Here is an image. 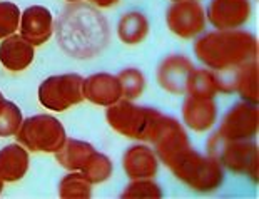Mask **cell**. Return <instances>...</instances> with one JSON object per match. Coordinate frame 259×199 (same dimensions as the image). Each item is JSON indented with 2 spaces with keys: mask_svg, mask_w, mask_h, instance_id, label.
Returning a JSON list of instances; mask_svg holds the SVG:
<instances>
[{
  "mask_svg": "<svg viewBox=\"0 0 259 199\" xmlns=\"http://www.w3.org/2000/svg\"><path fill=\"white\" fill-rule=\"evenodd\" d=\"M149 32V22L142 14L131 12L125 14L119 22V37L125 44H139Z\"/></svg>",
  "mask_w": 259,
  "mask_h": 199,
  "instance_id": "d6986e66",
  "label": "cell"
},
{
  "mask_svg": "<svg viewBox=\"0 0 259 199\" xmlns=\"http://www.w3.org/2000/svg\"><path fill=\"white\" fill-rule=\"evenodd\" d=\"M17 139L29 151L57 152L65 142V129L52 115H34L20 124Z\"/></svg>",
  "mask_w": 259,
  "mask_h": 199,
  "instance_id": "5b68a950",
  "label": "cell"
},
{
  "mask_svg": "<svg viewBox=\"0 0 259 199\" xmlns=\"http://www.w3.org/2000/svg\"><path fill=\"white\" fill-rule=\"evenodd\" d=\"M223 163L234 173H249L252 178L257 171V147L252 144L228 141L221 151Z\"/></svg>",
  "mask_w": 259,
  "mask_h": 199,
  "instance_id": "4fadbf2b",
  "label": "cell"
},
{
  "mask_svg": "<svg viewBox=\"0 0 259 199\" xmlns=\"http://www.w3.org/2000/svg\"><path fill=\"white\" fill-rule=\"evenodd\" d=\"M29 169V154L20 144H9L0 151V178L14 182L25 176Z\"/></svg>",
  "mask_w": 259,
  "mask_h": 199,
  "instance_id": "e0dca14e",
  "label": "cell"
},
{
  "mask_svg": "<svg viewBox=\"0 0 259 199\" xmlns=\"http://www.w3.org/2000/svg\"><path fill=\"white\" fill-rule=\"evenodd\" d=\"M183 115L186 124L192 127L194 131H206L209 129L218 115V107L214 99L211 97H192L186 99Z\"/></svg>",
  "mask_w": 259,
  "mask_h": 199,
  "instance_id": "9a60e30c",
  "label": "cell"
},
{
  "mask_svg": "<svg viewBox=\"0 0 259 199\" xmlns=\"http://www.w3.org/2000/svg\"><path fill=\"white\" fill-rule=\"evenodd\" d=\"M60 49L75 59H91L101 54L109 44V25L104 15L87 4L67 5L56 25Z\"/></svg>",
  "mask_w": 259,
  "mask_h": 199,
  "instance_id": "6da1fadb",
  "label": "cell"
},
{
  "mask_svg": "<svg viewBox=\"0 0 259 199\" xmlns=\"http://www.w3.org/2000/svg\"><path fill=\"white\" fill-rule=\"evenodd\" d=\"M67 2H79V0H67Z\"/></svg>",
  "mask_w": 259,
  "mask_h": 199,
  "instance_id": "f546056e",
  "label": "cell"
},
{
  "mask_svg": "<svg viewBox=\"0 0 259 199\" xmlns=\"http://www.w3.org/2000/svg\"><path fill=\"white\" fill-rule=\"evenodd\" d=\"M54 32V19L49 9L34 5L20 15V35L32 46H42Z\"/></svg>",
  "mask_w": 259,
  "mask_h": 199,
  "instance_id": "30bf717a",
  "label": "cell"
},
{
  "mask_svg": "<svg viewBox=\"0 0 259 199\" xmlns=\"http://www.w3.org/2000/svg\"><path fill=\"white\" fill-rule=\"evenodd\" d=\"M186 92L192 97H214L218 92L216 75L211 70H192L187 77Z\"/></svg>",
  "mask_w": 259,
  "mask_h": 199,
  "instance_id": "ffe728a7",
  "label": "cell"
},
{
  "mask_svg": "<svg viewBox=\"0 0 259 199\" xmlns=\"http://www.w3.org/2000/svg\"><path fill=\"white\" fill-rule=\"evenodd\" d=\"M119 82L122 87V97L134 99L139 97L144 89V77L136 69H127L119 74Z\"/></svg>",
  "mask_w": 259,
  "mask_h": 199,
  "instance_id": "484cf974",
  "label": "cell"
},
{
  "mask_svg": "<svg viewBox=\"0 0 259 199\" xmlns=\"http://www.w3.org/2000/svg\"><path fill=\"white\" fill-rule=\"evenodd\" d=\"M82 92H84V99H89L97 106L106 107L119 102V99L122 97L119 77L109 74H96L84 79Z\"/></svg>",
  "mask_w": 259,
  "mask_h": 199,
  "instance_id": "8fae6325",
  "label": "cell"
},
{
  "mask_svg": "<svg viewBox=\"0 0 259 199\" xmlns=\"http://www.w3.org/2000/svg\"><path fill=\"white\" fill-rule=\"evenodd\" d=\"M94 152H96V149H94L89 142L65 139L62 147L56 152V157L65 169L82 171Z\"/></svg>",
  "mask_w": 259,
  "mask_h": 199,
  "instance_id": "ac0fdd59",
  "label": "cell"
},
{
  "mask_svg": "<svg viewBox=\"0 0 259 199\" xmlns=\"http://www.w3.org/2000/svg\"><path fill=\"white\" fill-rule=\"evenodd\" d=\"M176 2H181V0H176Z\"/></svg>",
  "mask_w": 259,
  "mask_h": 199,
  "instance_id": "1f68e13d",
  "label": "cell"
},
{
  "mask_svg": "<svg viewBox=\"0 0 259 199\" xmlns=\"http://www.w3.org/2000/svg\"><path fill=\"white\" fill-rule=\"evenodd\" d=\"M22 124V112L14 102L0 101V136L9 137L17 134Z\"/></svg>",
  "mask_w": 259,
  "mask_h": 199,
  "instance_id": "603a6c76",
  "label": "cell"
},
{
  "mask_svg": "<svg viewBox=\"0 0 259 199\" xmlns=\"http://www.w3.org/2000/svg\"><path fill=\"white\" fill-rule=\"evenodd\" d=\"M249 0H211L207 9L209 20L219 30H233L249 17Z\"/></svg>",
  "mask_w": 259,
  "mask_h": 199,
  "instance_id": "9c48e42d",
  "label": "cell"
},
{
  "mask_svg": "<svg viewBox=\"0 0 259 199\" xmlns=\"http://www.w3.org/2000/svg\"><path fill=\"white\" fill-rule=\"evenodd\" d=\"M91 2L99 5V7H112V5L117 4L119 0H91Z\"/></svg>",
  "mask_w": 259,
  "mask_h": 199,
  "instance_id": "83f0119b",
  "label": "cell"
},
{
  "mask_svg": "<svg viewBox=\"0 0 259 199\" xmlns=\"http://www.w3.org/2000/svg\"><path fill=\"white\" fill-rule=\"evenodd\" d=\"M124 169L131 179H149L157 173V161L146 146H134L124 154Z\"/></svg>",
  "mask_w": 259,
  "mask_h": 199,
  "instance_id": "2e32d148",
  "label": "cell"
},
{
  "mask_svg": "<svg viewBox=\"0 0 259 199\" xmlns=\"http://www.w3.org/2000/svg\"><path fill=\"white\" fill-rule=\"evenodd\" d=\"M167 24L174 34L191 38L204 29V9L196 0L176 2L167 12Z\"/></svg>",
  "mask_w": 259,
  "mask_h": 199,
  "instance_id": "ba28073f",
  "label": "cell"
},
{
  "mask_svg": "<svg viewBox=\"0 0 259 199\" xmlns=\"http://www.w3.org/2000/svg\"><path fill=\"white\" fill-rule=\"evenodd\" d=\"M236 91L247 102L257 104V62H251L249 65H242L236 81Z\"/></svg>",
  "mask_w": 259,
  "mask_h": 199,
  "instance_id": "44dd1931",
  "label": "cell"
},
{
  "mask_svg": "<svg viewBox=\"0 0 259 199\" xmlns=\"http://www.w3.org/2000/svg\"><path fill=\"white\" fill-rule=\"evenodd\" d=\"M257 132V107L254 104L241 102L226 114L218 136L226 141L249 139Z\"/></svg>",
  "mask_w": 259,
  "mask_h": 199,
  "instance_id": "52a82bcc",
  "label": "cell"
},
{
  "mask_svg": "<svg viewBox=\"0 0 259 199\" xmlns=\"http://www.w3.org/2000/svg\"><path fill=\"white\" fill-rule=\"evenodd\" d=\"M179 179H183L196 191H211L223 181V171L216 157H202L192 151L191 146L183 149L167 163Z\"/></svg>",
  "mask_w": 259,
  "mask_h": 199,
  "instance_id": "3957f363",
  "label": "cell"
},
{
  "mask_svg": "<svg viewBox=\"0 0 259 199\" xmlns=\"http://www.w3.org/2000/svg\"><path fill=\"white\" fill-rule=\"evenodd\" d=\"M2 189H4V179L0 178V192H2Z\"/></svg>",
  "mask_w": 259,
  "mask_h": 199,
  "instance_id": "f1b7e54d",
  "label": "cell"
},
{
  "mask_svg": "<svg viewBox=\"0 0 259 199\" xmlns=\"http://www.w3.org/2000/svg\"><path fill=\"white\" fill-rule=\"evenodd\" d=\"M2 99H4V96H2V92H0V101H2Z\"/></svg>",
  "mask_w": 259,
  "mask_h": 199,
  "instance_id": "4dcf8cb0",
  "label": "cell"
},
{
  "mask_svg": "<svg viewBox=\"0 0 259 199\" xmlns=\"http://www.w3.org/2000/svg\"><path fill=\"white\" fill-rule=\"evenodd\" d=\"M91 186L92 182L85 178L82 173L69 174L60 181L59 194L60 197H77V199H87L91 197Z\"/></svg>",
  "mask_w": 259,
  "mask_h": 199,
  "instance_id": "7402d4cb",
  "label": "cell"
},
{
  "mask_svg": "<svg viewBox=\"0 0 259 199\" xmlns=\"http://www.w3.org/2000/svg\"><path fill=\"white\" fill-rule=\"evenodd\" d=\"M34 60V46L22 35H9L0 44V62L9 70H24Z\"/></svg>",
  "mask_w": 259,
  "mask_h": 199,
  "instance_id": "5bb4252c",
  "label": "cell"
},
{
  "mask_svg": "<svg viewBox=\"0 0 259 199\" xmlns=\"http://www.w3.org/2000/svg\"><path fill=\"white\" fill-rule=\"evenodd\" d=\"M82 174H84L85 178L92 182V184H94V182L97 184V182L106 181L107 178H111V174H112V163H111V159L96 151L91 156L89 161H87V164L84 166V169H82Z\"/></svg>",
  "mask_w": 259,
  "mask_h": 199,
  "instance_id": "cb8c5ba5",
  "label": "cell"
},
{
  "mask_svg": "<svg viewBox=\"0 0 259 199\" xmlns=\"http://www.w3.org/2000/svg\"><path fill=\"white\" fill-rule=\"evenodd\" d=\"M162 192L154 182H149L147 179H136L131 186H127L122 194V197H159Z\"/></svg>",
  "mask_w": 259,
  "mask_h": 199,
  "instance_id": "4316f807",
  "label": "cell"
},
{
  "mask_svg": "<svg viewBox=\"0 0 259 199\" xmlns=\"http://www.w3.org/2000/svg\"><path fill=\"white\" fill-rule=\"evenodd\" d=\"M194 70L192 64L183 55H172L166 59L159 67V84L169 92L181 94L186 92L187 77Z\"/></svg>",
  "mask_w": 259,
  "mask_h": 199,
  "instance_id": "7c38bea8",
  "label": "cell"
},
{
  "mask_svg": "<svg viewBox=\"0 0 259 199\" xmlns=\"http://www.w3.org/2000/svg\"><path fill=\"white\" fill-rule=\"evenodd\" d=\"M161 114L154 109L137 107L131 102H115L107 109V121L119 134L132 139H151Z\"/></svg>",
  "mask_w": 259,
  "mask_h": 199,
  "instance_id": "277c9868",
  "label": "cell"
},
{
  "mask_svg": "<svg viewBox=\"0 0 259 199\" xmlns=\"http://www.w3.org/2000/svg\"><path fill=\"white\" fill-rule=\"evenodd\" d=\"M20 22V10L12 2H0V38L12 35Z\"/></svg>",
  "mask_w": 259,
  "mask_h": 199,
  "instance_id": "d4e9b609",
  "label": "cell"
},
{
  "mask_svg": "<svg viewBox=\"0 0 259 199\" xmlns=\"http://www.w3.org/2000/svg\"><path fill=\"white\" fill-rule=\"evenodd\" d=\"M196 54L204 64L214 70H233L254 59L257 42L247 32L219 30L204 35L196 44Z\"/></svg>",
  "mask_w": 259,
  "mask_h": 199,
  "instance_id": "7a4b0ae2",
  "label": "cell"
},
{
  "mask_svg": "<svg viewBox=\"0 0 259 199\" xmlns=\"http://www.w3.org/2000/svg\"><path fill=\"white\" fill-rule=\"evenodd\" d=\"M82 84H84V79L77 74L52 75L38 87V101L47 109L60 112V110L79 104L84 99Z\"/></svg>",
  "mask_w": 259,
  "mask_h": 199,
  "instance_id": "8992f818",
  "label": "cell"
}]
</instances>
